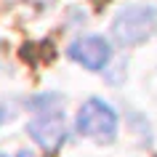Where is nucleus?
Instances as JSON below:
<instances>
[{
  "label": "nucleus",
  "mask_w": 157,
  "mask_h": 157,
  "mask_svg": "<svg viewBox=\"0 0 157 157\" xmlns=\"http://www.w3.org/2000/svg\"><path fill=\"white\" fill-rule=\"evenodd\" d=\"M32 107L37 115L29 120L27 133L32 136V141L45 152H56L67 141V120H64V99L56 93H45L32 101Z\"/></svg>",
  "instance_id": "1"
},
{
  "label": "nucleus",
  "mask_w": 157,
  "mask_h": 157,
  "mask_svg": "<svg viewBox=\"0 0 157 157\" xmlns=\"http://www.w3.org/2000/svg\"><path fill=\"white\" fill-rule=\"evenodd\" d=\"M157 32V11L152 6H125L112 21V35L125 48L141 45Z\"/></svg>",
  "instance_id": "2"
},
{
  "label": "nucleus",
  "mask_w": 157,
  "mask_h": 157,
  "mask_svg": "<svg viewBox=\"0 0 157 157\" xmlns=\"http://www.w3.org/2000/svg\"><path fill=\"white\" fill-rule=\"evenodd\" d=\"M77 133L85 139H93L96 144H112L117 136V112L101 99H88L77 112L75 120Z\"/></svg>",
  "instance_id": "3"
},
{
  "label": "nucleus",
  "mask_w": 157,
  "mask_h": 157,
  "mask_svg": "<svg viewBox=\"0 0 157 157\" xmlns=\"http://www.w3.org/2000/svg\"><path fill=\"white\" fill-rule=\"evenodd\" d=\"M67 53H69L72 61H77L80 67L91 69V72H101V69L109 64V59H112V48H109L107 37H101V35L77 37V40L67 48Z\"/></svg>",
  "instance_id": "4"
},
{
  "label": "nucleus",
  "mask_w": 157,
  "mask_h": 157,
  "mask_svg": "<svg viewBox=\"0 0 157 157\" xmlns=\"http://www.w3.org/2000/svg\"><path fill=\"white\" fill-rule=\"evenodd\" d=\"M3 123H6V109L0 107V125H3Z\"/></svg>",
  "instance_id": "5"
}]
</instances>
